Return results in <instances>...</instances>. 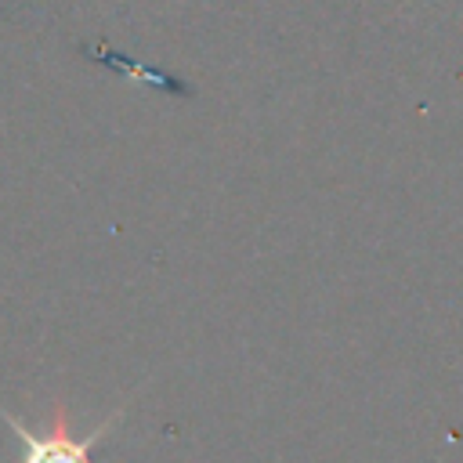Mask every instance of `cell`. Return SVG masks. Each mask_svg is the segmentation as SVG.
<instances>
[{
	"instance_id": "6da1fadb",
	"label": "cell",
	"mask_w": 463,
	"mask_h": 463,
	"mask_svg": "<svg viewBox=\"0 0 463 463\" xmlns=\"http://www.w3.org/2000/svg\"><path fill=\"white\" fill-rule=\"evenodd\" d=\"M130 402H134V394H130L127 402H119V405H116L94 430H87V434H76V430H72V416H69V409H65L61 402H54V409H51V416L43 420L40 430H29V427L22 423V416H14V412L4 409V405H0V420H4L7 430L22 441V463H94V449L105 441L109 430H116V423L127 416Z\"/></svg>"
}]
</instances>
